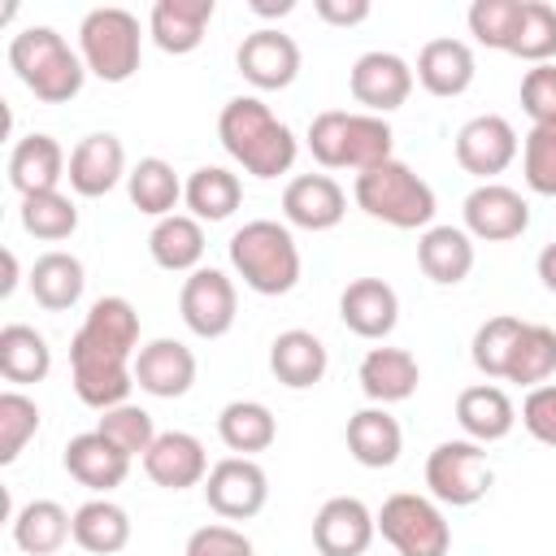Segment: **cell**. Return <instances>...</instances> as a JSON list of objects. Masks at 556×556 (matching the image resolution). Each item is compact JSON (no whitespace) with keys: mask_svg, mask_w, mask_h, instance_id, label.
Wrapping results in <instances>:
<instances>
[{"mask_svg":"<svg viewBox=\"0 0 556 556\" xmlns=\"http://www.w3.org/2000/svg\"><path fill=\"white\" fill-rule=\"evenodd\" d=\"M148 252L169 274H195L204 261V222H195L191 213L161 217L148 235Z\"/></svg>","mask_w":556,"mask_h":556,"instance_id":"obj_32","label":"cell"},{"mask_svg":"<svg viewBox=\"0 0 556 556\" xmlns=\"http://www.w3.org/2000/svg\"><path fill=\"white\" fill-rule=\"evenodd\" d=\"M413 83H417L413 65L395 52H382V48L361 52L352 74H348V87H352V100L361 104V113H378V117L395 113L413 96Z\"/></svg>","mask_w":556,"mask_h":556,"instance_id":"obj_12","label":"cell"},{"mask_svg":"<svg viewBox=\"0 0 556 556\" xmlns=\"http://www.w3.org/2000/svg\"><path fill=\"white\" fill-rule=\"evenodd\" d=\"M182 200H187L195 222H226L243 204V182L226 165H200L182 182Z\"/></svg>","mask_w":556,"mask_h":556,"instance_id":"obj_36","label":"cell"},{"mask_svg":"<svg viewBox=\"0 0 556 556\" xmlns=\"http://www.w3.org/2000/svg\"><path fill=\"white\" fill-rule=\"evenodd\" d=\"M195 382V352L182 339H152L135 352V387L156 400H178Z\"/></svg>","mask_w":556,"mask_h":556,"instance_id":"obj_18","label":"cell"},{"mask_svg":"<svg viewBox=\"0 0 556 556\" xmlns=\"http://www.w3.org/2000/svg\"><path fill=\"white\" fill-rule=\"evenodd\" d=\"M378 534V513H369L356 495H334L313 517V547L317 556H365Z\"/></svg>","mask_w":556,"mask_h":556,"instance_id":"obj_15","label":"cell"},{"mask_svg":"<svg viewBox=\"0 0 556 556\" xmlns=\"http://www.w3.org/2000/svg\"><path fill=\"white\" fill-rule=\"evenodd\" d=\"M178 313H182V326L195 339L230 334V326L239 317V291H235L230 274H222L213 265H200L195 274H187L182 291H178Z\"/></svg>","mask_w":556,"mask_h":556,"instance_id":"obj_9","label":"cell"},{"mask_svg":"<svg viewBox=\"0 0 556 556\" xmlns=\"http://www.w3.org/2000/svg\"><path fill=\"white\" fill-rule=\"evenodd\" d=\"M126 195H130V204H135L139 213H148V217L161 222V217H169V213L178 208L182 182H178V174H174L169 161L143 156V161H135L130 174H126Z\"/></svg>","mask_w":556,"mask_h":556,"instance_id":"obj_37","label":"cell"},{"mask_svg":"<svg viewBox=\"0 0 556 556\" xmlns=\"http://www.w3.org/2000/svg\"><path fill=\"white\" fill-rule=\"evenodd\" d=\"M35 430H39V404L17 387H9L0 395V465H13L22 447L35 439Z\"/></svg>","mask_w":556,"mask_h":556,"instance_id":"obj_45","label":"cell"},{"mask_svg":"<svg viewBox=\"0 0 556 556\" xmlns=\"http://www.w3.org/2000/svg\"><path fill=\"white\" fill-rule=\"evenodd\" d=\"M269 369L282 387L291 391H308L326 378L330 369V352L326 343L313 334V330H282L274 343H269Z\"/></svg>","mask_w":556,"mask_h":556,"instance_id":"obj_28","label":"cell"},{"mask_svg":"<svg viewBox=\"0 0 556 556\" xmlns=\"http://www.w3.org/2000/svg\"><path fill=\"white\" fill-rule=\"evenodd\" d=\"M378 534L395 547V556H447L452 526L439 500L417 491H395L378 508Z\"/></svg>","mask_w":556,"mask_h":556,"instance_id":"obj_7","label":"cell"},{"mask_svg":"<svg viewBox=\"0 0 556 556\" xmlns=\"http://www.w3.org/2000/svg\"><path fill=\"white\" fill-rule=\"evenodd\" d=\"M96 430H100L109 443H117L130 460H135V456L143 460V456H148V447H152V443H156V434H161V430L152 426V413H148V408H139V404H130V400H126V404H117V408H109V413H100V426H96Z\"/></svg>","mask_w":556,"mask_h":556,"instance_id":"obj_43","label":"cell"},{"mask_svg":"<svg viewBox=\"0 0 556 556\" xmlns=\"http://www.w3.org/2000/svg\"><path fill=\"white\" fill-rule=\"evenodd\" d=\"M13 287H17V256L4 248V282H0V295H13Z\"/></svg>","mask_w":556,"mask_h":556,"instance_id":"obj_54","label":"cell"},{"mask_svg":"<svg viewBox=\"0 0 556 556\" xmlns=\"http://www.w3.org/2000/svg\"><path fill=\"white\" fill-rule=\"evenodd\" d=\"M513 56L530 61V65H547L556 56V9L547 0H526L521 4V22L513 35Z\"/></svg>","mask_w":556,"mask_h":556,"instance_id":"obj_42","label":"cell"},{"mask_svg":"<svg viewBox=\"0 0 556 556\" xmlns=\"http://www.w3.org/2000/svg\"><path fill=\"white\" fill-rule=\"evenodd\" d=\"M143 473L165 486V491H187V486H204L208 478V452L195 434L187 430H161L156 443L143 456Z\"/></svg>","mask_w":556,"mask_h":556,"instance_id":"obj_19","label":"cell"},{"mask_svg":"<svg viewBox=\"0 0 556 556\" xmlns=\"http://www.w3.org/2000/svg\"><path fill=\"white\" fill-rule=\"evenodd\" d=\"M426 486H430V500L439 504H452V508L478 504L491 491L486 447L473 439H443L426 456Z\"/></svg>","mask_w":556,"mask_h":556,"instance_id":"obj_8","label":"cell"},{"mask_svg":"<svg viewBox=\"0 0 556 556\" xmlns=\"http://www.w3.org/2000/svg\"><path fill=\"white\" fill-rule=\"evenodd\" d=\"M126 174H130V169H126V148H122V139L109 135V130H96V135L78 139L74 152H70V169H65L70 187H74L78 195H87V200L109 195Z\"/></svg>","mask_w":556,"mask_h":556,"instance_id":"obj_16","label":"cell"},{"mask_svg":"<svg viewBox=\"0 0 556 556\" xmlns=\"http://www.w3.org/2000/svg\"><path fill=\"white\" fill-rule=\"evenodd\" d=\"M526 321L513 317V313H500V317H486L478 330H473V343H469V356L478 365V374L486 378H504L508 374V361H513V348L521 339Z\"/></svg>","mask_w":556,"mask_h":556,"instance_id":"obj_40","label":"cell"},{"mask_svg":"<svg viewBox=\"0 0 556 556\" xmlns=\"http://www.w3.org/2000/svg\"><path fill=\"white\" fill-rule=\"evenodd\" d=\"M456 421H460L465 439H473V443L486 447V443H500V439L513 434L517 408H513V400H508L504 387L478 382V387H465V391L456 395Z\"/></svg>","mask_w":556,"mask_h":556,"instance_id":"obj_27","label":"cell"},{"mask_svg":"<svg viewBox=\"0 0 556 556\" xmlns=\"http://www.w3.org/2000/svg\"><path fill=\"white\" fill-rule=\"evenodd\" d=\"M348 213V195L330 174H295L282 187V217L300 230H334Z\"/></svg>","mask_w":556,"mask_h":556,"instance_id":"obj_17","label":"cell"},{"mask_svg":"<svg viewBox=\"0 0 556 556\" xmlns=\"http://www.w3.org/2000/svg\"><path fill=\"white\" fill-rule=\"evenodd\" d=\"M9 65L22 78V87L35 91V100H43V104H65L87 83L83 56L52 26H26V30H17L9 39Z\"/></svg>","mask_w":556,"mask_h":556,"instance_id":"obj_4","label":"cell"},{"mask_svg":"<svg viewBox=\"0 0 556 556\" xmlns=\"http://www.w3.org/2000/svg\"><path fill=\"white\" fill-rule=\"evenodd\" d=\"M356 382L365 391L369 404H400L417 391L421 382V365L408 348H369L361 356V369H356Z\"/></svg>","mask_w":556,"mask_h":556,"instance_id":"obj_25","label":"cell"},{"mask_svg":"<svg viewBox=\"0 0 556 556\" xmlns=\"http://www.w3.org/2000/svg\"><path fill=\"white\" fill-rule=\"evenodd\" d=\"M74 539V513L56 500H30L13 513V543L26 556H52Z\"/></svg>","mask_w":556,"mask_h":556,"instance_id":"obj_31","label":"cell"},{"mask_svg":"<svg viewBox=\"0 0 556 556\" xmlns=\"http://www.w3.org/2000/svg\"><path fill=\"white\" fill-rule=\"evenodd\" d=\"M352 200L365 217L382 222V226H395V230H430L434 222V187L413 174L404 161H382L365 174H356L352 182Z\"/></svg>","mask_w":556,"mask_h":556,"instance_id":"obj_5","label":"cell"},{"mask_svg":"<svg viewBox=\"0 0 556 556\" xmlns=\"http://www.w3.org/2000/svg\"><path fill=\"white\" fill-rule=\"evenodd\" d=\"M182 556H252V539L230 521H208L187 539Z\"/></svg>","mask_w":556,"mask_h":556,"instance_id":"obj_49","label":"cell"},{"mask_svg":"<svg viewBox=\"0 0 556 556\" xmlns=\"http://www.w3.org/2000/svg\"><path fill=\"white\" fill-rule=\"evenodd\" d=\"M70 169V156L65 148L52 139V135H22L9 152V182L13 191L26 200V195H39V191H61V178Z\"/></svg>","mask_w":556,"mask_h":556,"instance_id":"obj_23","label":"cell"},{"mask_svg":"<svg viewBox=\"0 0 556 556\" xmlns=\"http://www.w3.org/2000/svg\"><path fill=\"white\" fill-rule=\"evenodd\" d=\"M534 269H539V282L556 295V243H547L543 252H539V261H534Z\"/></svg>","mask_w":556,"mask_h":556,"instance_id":"obj_52","label":"cell"},{"mask_svg":"<svg viewBox=\"0 0 556 556\" xmlns=\"http://www.w3.org/2000/svg\"><path fill=\"white\" fill-rule=\"evenodd\" d=\"M26 282H30V295H35L39 308H48V313H65V308H74V304L83 300L87 269H83V261H78L74 252L52 248V252H43V256L30 265Z\"/></svg>","mask_w":556,"mask_h":556,"instance_id":"obj_30","label":"cell"},{"mask_svg":"<svg viewBox=\"0 0 556 556\" xmlns=\"http://www.w3.org/2000/svg\"><path fill=\"white\" fill-rule=\"evenodd\" d=\"M460 217H465L469 239H482V243H508L530 230V204L521 200V191L504 182H478L465 195Z\"/></svg>","mask_w":556,"mask_h":556,"instance_id":"obj_13","label":"cell"},{"mask_svg":"<svg viewBox=\"0 0 556 556\" xmlns=\"http://www.w3.org/2000/svg\"><path fill=\"white\" fill-rule=\"evenodd\" d=\"M217 4L213 0H156L148 13V35L161 52L187 56L204 43V30L213 22Z\"/></svg>","mask_w":556,"mask_h":556,"instance_id":"obj_24","label":"cell"},{"mask_svg":"<svg viewBox=\"0 0 556 556\" xmlns=\"http://www.w3.org/2000/svg\"><path fill=\"white\" fill-rule=\"evenodd\" d=\"M61 465H65V473H70L78 486H87V491H96V495H109V491L122 486L126 473H130V456H126L117 443H109L100 430L74 434V439L65 443V452H61Z\"/></svg>","mask_w":556,"mask_h":556,"instance_id":"obj_20","label":"cell"},{"mask_svg":"<svg viewBox=\"0 0 556 556\" xmlns=\"http://www.w3.org/2000/svg\"><path fill=\"white\" fill-rule=\"evenodd\" d=\"M343 439H348L352 460L365 465V469H391V465L400 460V452H404V430H400V421H395L382 404L356 408V413L348 417Z\"/></svg>","mask_w":556,"mask_h":556,"instance_id":"obj_26","label":"cell"},{"mask_svg":"<svg viewBox=\"0 0 556 556\" xmlns=\"http://www.w3.org/2000/svg\"><path fill=\"white\" fill-rule=\"evenodd\" d=\"M521 152V139L513 130L508 117L500 113H478L456 130V165L482 182H495V174H504Z\"/></svg>","mask_w":556,"mask_h":556,"instance_id":"obj_11","label":"cell"},{"mask_svg":"<svg viewBox=\"0 0 556 556\" xmlns=\"http://www.w3.org/2000/svg\"><path fill=\"white\" fill-rule=\"evenodd\" d=\"M139 313L126 295H100L83 326L70 339V374L74 391L87 408L109 413L130 400L135 387V352H139Z\"/></svg>","mask_w":556,"mask_h":556,"instance_id":"obj_1","label":"cell"},{"mask_svg":"<svg viewBox=\"0 0 556 556\" xmlns=\"http://www.w3.org/2000/svg\"><path fill=\"white\" fill-rule=\"evenodd\" d=\"M74 543L91 556H117L130 543V513L109 495H96L74 508Z\"/></svg>","mask_w":556,"mask_h":556,"instance_id":"obj_33","label":"cell"},{"mask_svg":"<svg viewBox=\"0 0 556 556\" xmlns=\"http://www.w3.org/2000/svg\"><path fill=\"white\" fill-rule=\"evenodd\" d=\"M417 265L430 282L456 287L473 269V239L465 226H430L417 239Z\"/></svg>","mask_w":556,"mask_h":556,"instance_id":"obj_29","label":"cell"},{"mask_svg":"<svg viewBox=\"0 0 556 556\" xmlns=\"http://www.w3.org/2000/svg\"><path fill=\"white\" fill-rule=\"evenodd\" d=\"M343 126H348V109H321L308 122V152L321 169H343Z\"/></svg>","mask_w":556,"mask_h":556,"instance_id":"obj_47","label":"cell"},{"mask_svg":"<svg viewBox=\"0 0 556 556\" xmlns=\"http://www.w3.org/2000/svg\"><path fill=\"white\" fill-rule=\"evenodd\" d=\"M521 4H526V0H473L469 13H465L469 35H473L482 48L508 52V48H513V35H517V22H521Z\"/></svg>","mask_w":556,"mask_h":556,"instance_id":"obj_44","label":"cell"},{"mask_svg":"<svg viewBox=\"0 0 556 556\" xmlns=\"http://www.w3.org/2000/svg\"><path fill=\"white\" fill-rule=\"evenodd\" d=\"M22 230L43 239V243H61L78 230V204L65 191H39L22 200Z\"/></svg>","mask_w":556,"mask_h":556,"instance_id":"obj_41","label":"cell"},{"mask_svg":"<svg viewBox=\"0 0 556 556\" xmlns=\"http://www.w3.org/2000/svg\"><path fill=\"white\" fill-rule=\"evenodd\" d=\"M413 74H417V83H421L430 96L452 100V96H465V91L473 87L478 61H473V48H469L465 39L443 35V39L421 43V52H417V70H413Z\"/></svg>","mask_w":556,"mask_h":556,"instance_id":"obj_22","label":"cell"},{"mask_svg":"<svg viewBox=\"0 0 556 556\" xmlns=\"http://www.w3.org/2000/svg\"><path fill=\"white\" fill-rule=\"evenodd\" d=\"M235 65L256 91H282L300 74V43L278 26H256L252 35H243Z\"/></svg>","mask_w":556,"mask_h":556,"instance_id":"obj_14","label":"cell"},{"mask_svg":"<svg viewBox=\"0 0 556 556\" xmlns=\"http://www.w3.org/2000/svg\"><path fill=\"white\" fill-rule=\"evenodd\" d=\"M217 439L235 452V456H256L265 447H274L278 439V421L261 400H230L217 413Z\"/></svg>","mask_w":556,"mask_h":556,"instance_id":"obj_35","label":"cell"},{"mask_svg":"<svg viewBox=\"0 0 556 556\" xmlns=\"http://www.w3.org/2000/svg\"><path fill=\"white\" fill-rule=\"evenodd\" d=\"M226 252H230V269L256 295H287V291H295L300 269H304L291 226L287 222H269V217L243 222L230 235Z\"/></svg>","mask_w":556,"mask_h":556,"instance_id":"obj_3","label":"cell"},{"mask_svg":"<svg viewBox=\"0 0 556 556\" xmlns=\"http://www.w3.org/2000/svg\"><path fill=\"white\" fill-rule=\"evenodd\" d=\"M48 369H52L48 339L35 326H26V321H9L0 330V374H4V382H13V387L43 382Z\"/></svg>","mask_w":556,"mask_h":556,"instance_id":"obj_34","label":"cell"},{"mask_svg":"<svg viewBox=\"0 0 556 556\" xmlns=\"http://www.w3.org/2000/svg\"><path fill=\"white\" fill-rule=\"evenodd\" d=\"M521 426H526L539 443L556 447V382H543V387H534V391L521 400Z\"/></svg>","mask_w":556,"mask_h":556,"instance_id":"obj_50","label":"cell"},{"mask_svg":"<svg viewBox=\"0 0 556 556\" xmlns=\"http://www.w3.org/2000/svg\"><path fill=\"white\" fill-rule=\"evenodd\" d=\"M204 504L222 521H252L269 504V473L252 456H226L204 478Z\"/></svg>","mask_w":556,"mask_h":556,"instance_id":"obj_10","label":"cell"},{"mask_svg":"<svg viewBox=\"0 0 556 556\" xmlns=\"http://www.w3.org/2000/svg\"><path fill=\"white\" fill-rule=\"evenodd\" d=\"M521 174L534 195H556V122L530 126L521 139Z\"/></svg>","mask_w":556,"mask_h":556,"instance_id":"obj_46","label":"cell"},{"mask_svg":"<svg viewBox=\"0 0 556 556\" xmlns=\"http://www.w3.org/2000/svg\"><path fill=\"white\" fill-rule=\"evenodd\" d=\"M521 109L534 126L556 122V61L547 65H530L521 78Z\"/></svg>","mask_w":556,"mask_h":556,"instance_id":"obj_48","label":"cell"},{"mask_svg":"<svg viewBox=\"0 0 556 556\" xmlns=\"http://www.w3.org/2000/svg\"><path fill=\"white\" fill-rule=\"evenodd\" d=\"M217 139L230 152L235 165H243V174L252 178H278L291 174L300 143L291 135L287 122L274 117V109L261 96H235L222 104L217 113Z\"/></svg>","mask_w":556,"mask_h":556,"instance_id":"obj_2","label":"cell"},{"mask_svg":"<svg viewBox=\"0 0 556 556\" xmlns=\"http://www.w3.org/2000/svg\"><path fill=\"white\" fill-rule=\"evenodd\" d=\"M391 148H395V135L387 126V117L378 113H348V126H343V169H374L382 161H391Z\"/></svg>","mask_w":556,"mask_h":556,"instance_id":"obj_38","label":"cell"},{"mask_svg":"<svg viewBox=\"0 0 556 556\" xmlns=\"http://www.w3.org/2000/svg\"><path fill=\"white\" fill-rule=\"evenodd\" d=\"M295 4L291 0H252V13H261V17H287Z\"/></svg>","mask_w":556,"mask_h":556,"instance_id":"obj_53","label":"cell"},{"mask_svg":"<svg viewBox=\"0 0 556 556\" xmlns=\"http://www.w3.org/2000/svg\"><path fill=\"white\" fill-rule=\"evenodd\" d=\"M78 56L87 65V74H96L100 83H126L139 70L143 56V35H139V17L130 9L117 4H100L78 22Z\"/></svg>","mask_w":556,"mask_h":556,"instance_id":"obj_6","label":"cell"},{"mask_svg":"<svg viewBox=\"0 0 556 556\" xmlns=\"http://www.w3.org/2000/svg\"><path fill=\"white\" fill-rule=\"evenodd\" d=\"M313 13L326 26H361L369 17V0H317Z\"/></svg>","mask_w":556,"mask_h":556,"instance_id":"obj_51","label":"cell"},{"mask_svg":"<svg viewBox=\"0 0 556 556\" xmlns=\"http://www.w3.org/2000/svg\"><path fill=\"white\" fill-rule=\"evenodd\" d=\"M339 317L356 339H387L400 321V295L382 278H352L339 295Z\"/></svg>","mask_w":556,"mask_h":556,"instance_id":"obj_21","label":"cell"},{"mask_svg":"<svg viewBox=\"0 0 556 556\" xmlns=\"http://www.w3.org/2000/svg\"><path fill=\"white\" fill-rule=\"evenodd\" d=\"M556 374V330L552 326H539V321H526L517 348H513V361H508V374L504 382H517V387H543L547 378Z\"/></svg>","mask_w":556,"mask_h":556,"instance_id":"obj_39","label":"cell"}]
</instances>
